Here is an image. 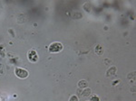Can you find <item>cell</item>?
Returning a JSON list of instances; mask_svg holds the SVG:
<instances>
[{"instance_id":"cell-1","label":"cell","mask_w":136,"mask_h":101,"mask_svg":"<svg viewBox=\"0 0 136 101\" xmlns=\"http://www.w3.org/2000/svg\"><path fill=\"white\" fill-rule=\"evenodd\" d=\"M63 49V45L60 42H54L49 46V51L51 52H58Z\"/></svg>"},{"instance_id":"cell-2","label":"cell","mask_w":136,"mask_h":101,"mask_svg":"<svg viewBox=\"0 0 136 101\" xmlns=\"http://www.w3.org/2000/svg\"><path fill=\"white\" fill-rule=\"evenodd\" d=\"M15 73H16V75L17 76L18 78H26L27 76H28L27 70H26V69H21V68H16Z\"/></svg>"},{"instance_id":"cell-3","label":"cell","mask_w":136,"mask_h":101,"mask_svg":"<svg viewBox=\"0 0 136 101\" xmlns=\"http://www.w3.org/2000/svg\"><path fill=\"white\" fill-rule=\"evenodd\" d=\"M28 58H29V60H31L32 62H35L37 60V54L36 53V51L35 50H31L29 53H28Z\"/></svg>"},{"instance_id":"cell-4","label":"cell","mask_w":136,"mask_h":101,"mask_svg":"<svg viewBox=\"0 0 136 101\" xmlns=\"http://www.w3.org/2000/svg\"><path fill=\"white\" fill-rule=\"evenodd\" d=\"M116 71H117V69H116V67H114V66H113V67H111L110 69L106 71V76L107 77H111V76H113V75H115V73H116Z\"/></svg>"},{"instance_id":"cell-5","label":"cell","mask_w":136,"mask_h":101,"mask_svg":"<svg viewBox=\"0 0 136 101\" xmlns=\"http://www.w3.org/2000/svg\"><path fill=\"white\" fill-rule=\"evenodd\" d=\"M87 86H88V82L86 80H84V79L80 80L78 82V87H80V88H85V87H87Z\"/></svg>"},{"instance_id":"cell-6","label":"cell","mask_w":136,"mask_h":101,"mask_svg":"<svg viewBox=\"0 0 136 101\" xmlns=\"http://www.w3.org/2000/svg\"><path fill=\"white\" fill-rule=\"evenodd\" d=\"M90 95H91V89L89 88V87L85 88L84 91L82 92V96H84V97H87V96H89Z\"/></svg>"},{"instance_id":"cell-7","label":"cell","mask_w":136,"mask_h":101,"mask_svg":"<svg viewBox=\"0 0 136 101\" xmlns=\"http://www.w3.org/2000/svg\"><path fill=\"white\" fill-rule=\"evenodd\" d=\"M95 52L98 54V55H102L103 54V48H102V46L101 45H97L95 47Z\"/></svg>"},{"instance_id":"cell-8","label":"cell","mask_w":136,"mask_h":101,"mask_svg":"<svg viewBox=\"0 0 136 101\" xmlns=\"http://www.w3.org/2000/svg\"><path fill=\"white\" fill-rule=\"evenodd\" d=\"M69 101H78V97H77L75 95H73V96L70 97Z\"/></svg>"},{"instance_id":"cell-9","label":"cell","mask_w":136,"mask_h":101,"mask_svg":"<svg viewBox=\"0 0 136 101\" xmlns=\"http://www.w3.org/2000/svg\"><path fill=\"white\" fill-rule=\"evenodd\" d=\"M0 73H1V74H4L5 73L4 65H3V64H0Z\"/></svg>"},{"instance_id":"cell-10","label":"cell","mask_w":136,"mask_h":101,"mask_svg":"<svg viewBox=\"0 0 136 101\" xmlns=\"http://www.w3.org/2000/svg\"><path fill=\"white\" fill-rule=\"evenodd\" d=\"M92 101H100V99L97 96H93V97H92Z\"/></svg>"},{"instance_id":"cell-11","label":"cell","mask_w":136,"mask_h":101,"mask_svg":"<svg viewBox=\"0 0 136 101\" xmlns=\"http://www.w3.org/2000/svg\"><path fill=\"white\" fill-rule=\"evenodd\" d=\"M9 32H10V33H11V34H12L13 36H15V33H14V32H12V29H9Z\"/></svg>"},{"instance_id":"cell-12","label":"cell","mask_w":136,"mask_h":101,"mask_svg":"<svg viewBox=\"0 0 136 101\" xmlns=\"http://www.w3.org/2000/svg\"><path fill=\"white\" fill-rule=\"evenodd\" d=\"M0 101H1V99H0Z\"/></svg>"}]
</instances>
